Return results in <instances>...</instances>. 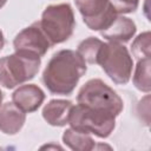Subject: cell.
<instances>
[{
    "mask_svg": "<svg viewBox=\"0 0 151 151\" xmlns=\"http://www.w3.org/2000/svg\"><path fill=\"white\" fill-rule=\"evenodd\" d=\"M39 24L51 45L61 44L73 34L76 27L73 9L68 4L50 5L42 12Z\"/></svg>",
    "mask_w": 151,
    "mask_h": 151,
    "instance_id": "3957f363",
    "label": "cell"
},
{
    "mask_svg": "<svg viewBox=\"0 0 151 151\" xmlns=\"http://www.w3.org/2000/svg\"><path fill=\"white\" fill-rule=\"evenodd\" d=\"M13 46L15 52H24L44 57L52 45L42 32L39 21H35L15 35Z\"/></svg>",
    "mask_w": 151,
    "mask_h": 151,
    "instance_id": "52a82bcc",
    "label": "cell"
},
{
    "mask_svg": "<svg viewBox=\"0 0 151 151\" xmlns=\"http://www.w3.org/2000/svg\"><path fill=\"white\" fill-rule=\"evenodd\" d=\"M117 14H129L138 8L139 0H110Z\"/></svg>",
    "mask_w": 151,
    "mask_h": 151,
    "instance_id": "2e32d148",
    "label": "cell"
},
{
    "mask_svg": "<svg viewBox=\"0 0 151 151\" xmlns=\"http://www.w3.org/2000/svg\"><path fill=\"white\" fill-rule=\"evenodd\" d=\"M4 46H5V38H4V34L0 29V51L4 48Z\"/></svg>",
    "mask_w": 151,
    "mask_h": 151,
    "instance_id": "e0dca14e",
    "label": "cell"
},
{
    "mask_svg": "<svg viewBox=\"0 0 151 151\" xmlns=\"http://www.w3.org/2000/svg\"><path fill=\"white\" fill-rule=\"evenodd\" d=\"M136 31H137L136 24L130 18L117 15L114 21L106 29L101 31L100 34L107 41L123 44V42L130 41L136 34Z\"/></svg>",
    "mask_w": 151,
    "mask_h": 151,
    "instance_id": "30bf717a",
    "label": "cell"
},
{
    "mask_svg": "<svg viewBox=\"0 0 151 151\" xmlns=\"http://www.w3.org/2000/svg\"><path fill=\"white\" fill-rule=\"evenodd\" d=\"M86 70V61L77 51L60 50L48 60L41 80L52 94L70 96Z\"/></svg>",
    "mask_w": 151,
    "mask_h": 151,
    "instance_id": "6da1fadb",
    "label": "cell"
},
{
    "mask_svg": "<svg viewBox=\"0 0 151 151\" xmlns=\"http://www.w3.org/2000/svg\"><path fill=\"white\" fill-rule=\"evenodd\" d=\"M63 142L66 146L74 151H90L96 149L93 138L83 131L76 129H67L63 134Z\"/></svg>",
    "mask_w": 151,
    "mask_h": 151,
    "instance_id": "7c38bea8",
    "label": "cell"
},
{
    "mask_svg": "<svg viewBox=\"0 0 151 151\" xmlns=\"http://www.w3.org/2000/svg\"><path fill=\"white\" fill-rule=\"evenodd\" d=\"M68 124L72 129L99 138H107L116 127V117L107 112L77 104L71 110Z\"/></svg>",
    "mask_w": 151,
    "mask_h": 151,
    "instance_id": "8992f818",
    "label": "cell"
},
{
    "mask_svg": "<svg viewBox=\"0 0 151 151\" xmlns=\"http://www.w3.org/2000/svg\"><path fill=\"white\" fill-rule=\"evenodd\" d=\"M104 45V41H101L98 38L88 37L87 39L83 40L77 48V52L83 57V59L88 64H97V59L99 55V52Z\"/></svg>",
    "mask_w": 151,
    "mask_h": 151,
    "instance_id": "4fadbf2b",
    "label": "cell"
},
{
    "mask_svg": "<svg viewBox=\"0 0 151 151\" xmlns=\"http://www.w3.org/2000/svg\"><path fill=\"white\" fill-rule=\"evenodd\" d=\"M26 122V113L20 110L13 101L5 103L0 106V131L5 134L13 136L18 133Z\"/></svg>",
    "mask_w": 151,
    "mask_h": 151,
    "instance_id": "9c48e42d",
    "label": "cell"
},
{
    "mask_svg": "<svg viewBox=\"0 0 151 151\" xmlns=\"http://www.w3.org/2000/svg\"><path fill=\"white\" fill-rule=\"evenodd\" d=\"M45 100L44 91L34 84L19 86L12 94V101L25 113L37 111Z\"/></svg>",
    "mask_w": 151,
    "mask_h": 151,
    "instance_id": "ba28073f",
    "label": "cell"
},
{
    "mask_svg": "<svg viewBox=\"0 0 151 151\" xmlns=\"http://www.w3.org/2000/svg\"><path fill=\"white\" fill-rule=\"evenodd\" d=\"M150 66H151L150 58L140 59L137 63L136 71L133 74V85L136 86V88H138L139 91L145 92V93H149L151 90Z\"/></svg>",
    "mask_w": 151,
    "mask_h": 151,
    "instance_id": "5bb4252c",
    "label": "cell"
},
{
    "mask_svg": "<svg viewBox=\"0 0 151 151\" xmlns=\"http://www.w3.org/2000/svg\"><path fill=\"white\" fill-rule=\"evenodd\" d=\"M150 32L146 31L140 33L132 42L131 51L133 57H136L138 60L150 58Z\"/></svg>",
    "mask_w": 151,
    "mask_h": 151,
    "instance_id": "9a60e30c",
    "label": "cell"
},
{
    "mask_svg": "<svg viewBox=\"0 0 151 151\" xmlns=\"http://www.w3.org/2000/svg\"><path fill=\"white\" fill-rule=\"evenodd\" d=\"M6 2H7V0H0V9L6 5Z\"/></svg>",
    "mask_w": 151,
    "mask_h": 151,
    "instance_id": "ac0fdd59",
    "label": "cell"
},
{
    "mask_svg": "<svg viewBox=\"0 0 151 151\" xmlns=\"http://www.w3.org/2000/svg\"><path fill=\"white\" fill-rule=\"evenodd\" d=\"M97 64L101 66L109 78L117 85H125L129 83L132 73L133 60L127 48L119 42H104Z\"/></svg>",
    "mask_w": 151,
    "mask_h": 151,
    "instance_id": "5b68a950",
    "label": "cell"
},
{
    "mask_svg": "<svg viewBox=\"0 0 151 151\" xmlns=\"http://www.w3.org/2000/svg\"><path fill=\"white\" fill-rule=\"evenodd\" d=\"M77 101L78 104L107 112L114 117L119 116L124 109L123 99L100 79H91L86 81L78 92Z\"/></svg>",
    "mask_w": 151,
    "mask_h": 151,
    "instance_id": "277c9868",
    "label": "cell"
},
{
    "mask_svg": "<svg viewBox=\"0 0 151 151\" xmlns=\"http://www.w3.org/2000/svg\"><path fill=\"white\" fill-rule=\"evenodd\" d=\"M73 104L71 100L52 99L42 109V118L52 126H65L68 124V118Z\"/></svg>",
    "mask_w": 151,
    "mask_h": 151,
    "instance_id": "8fae6325",
    "label": "cell"
},
{
    "mask_svg": "<svg viewBox=\"0 0 151 151\" xmlns=\"http://www.w3.org/2000/svg\"><path fill=\"white\" fill-rule=\"evenodd\" d=\"M41 65V57L15 52L0 58V85L14 88L33 79Z\"/></svg>",
    "mask_w": 151,
    "mask_h": 151,
    "instance_id": "7a4b0ae2",
    "label": "cell"
},
{
    "mask_svg": "<svg viewBox=\"0 0 151 151\" xmlns=\"http://www.w3.org/2000/svg\"><path fill=\"white\" fill-rule=\"evenodd\" d=\"M2 99H4V94H2V92H1V90H0V106L2 105Z\"/></svg>",
    "mask_w": 151,
    "mask_h": 151,
    "instance_id": "d6986e66",
    "label": "cell"
}]
</instances>
